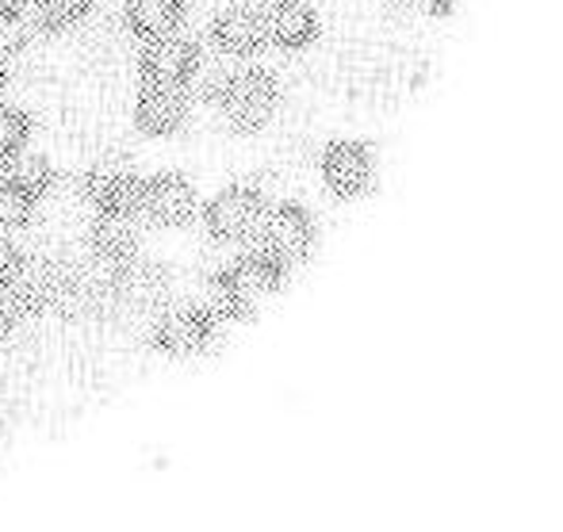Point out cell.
Masks as SVG:
<instances>
[{"label":"cell","mask_w":563,"mask_h":532,"mask_svg":"<svg viewBox=\"0 0 563 532\" xmlns=\"http://www.w3.org/2000/svg\"><path fill=\"white\" fill-rule=\"evenodd\" d=\"M92 253L104 265H126L139 253V222L131 214H100L92 226Z\"/></svg>","instance_id":"5bb4252c"},{"label":"cell","mask_w":563,"mask_h":532,"mask_svg":"<svg viewBox=\"0 0 563 532\" xmlns=\"http://www.w3.org/2000/svg\"><path fill=\"white\" fill-rule=\"evenodd\" d=\"M322 180H327V188L341 196V200H356L376 180V157H372V149L364 142L353 138L330 142L327 154H322Z\"/></svg>","instance_id":"8992f818"},{"label":"cell","mask_w":563,"mask_h":532,"mask_svg":"<svg viewBox=\"0 0 563 532\" xmlns=\"http://www.w3.org/2000/svg\"><path fill=\"white\" fill-rule=\"evenodd\" d=\"M31 0H0V23H20L27 15Z\"/></svg>","instance_id":"44dd1931"},{"label":"cell","mask_w":563,"mask_h":532,"mask_svg":"<svg viewBox=\"0 0 563 532\" xmlns=\"http://www.w3.org/2000/svg\"><path fill=\"white\" fill-rule=\"evenodd\" d=\"M154 345L173 361H192L216 345V314L203 307H180V311L162 314L154 325Z\"/></svg>","instance_id":"5b68a950"},{"label":"cell","mask_w":563,"mask_h":532,"mask_svg":"<svg viewBox=\"0 0 563 532\" xmlns=\"http://www.w3.org/2000/svg\"><path fill=\"white\" fill-rule=\"evenodd\" d=\"M261 219H265V200H261V192H253V188H245V185L223 188V192L208 203V211H203L208 234L227 245H242V242H250V237H257Z\"/></svg>","instance_id":"277c9868"},{"label":"cell","mask_w":563,"mask_h":532,"mask_svg":"<svg viewBox=\"0 0 563 532\" xmlns=\"http://www.w3.org/2000/svg\"><path fill=\"white\" fill-rule=\"evenodd\" d=\"M211 43L227 58H253L265 46V23H261L257 8H227L211 23Z\"/></svg>","instance_id":"7c38bea8"},{"label":"cell","mask_w":563,"mask_h":532,"mask_svg":"<svg viewBox=\"0 0 563 532\" xmlns=\"http://www.w3.org/2000/svg\"><path fill=\"white\" fill-rule=\"evenodd\" d=\"M4 89H8V74H4V66H0V100H4Z\"/></svg>","instance_id":"603a6c76"},{"label":"cell","mask_w":563,"mask_h":532,"mask_svg":"<svg viewBox=\"0 0 563 532\" xmlns=\"http://www.w3.org/2000/svg\"><path fill=\"white\" fill-rule=\"evenodd\" d=\"M4 180L38 203L54 188V165L43 154H15L4 162Z\"/></svg>","instance_id":"9a60e30c"},{"label":"cell","mask_w":563,"mask_h":532,"mask_svg":"<svg viewBox=\"0 0 563 532\" xmlns=\"http://www.w3.org/2000/svg\"><path fill=\"white\" fill-rule=\"evenodd\" d=\"M261 23H265V43L280 51H303L319 35V15L303 0H268Z\"/></svg>","instance_id":"8fae6325"},{"label":"cell","mask_w":563,"mask_h":532,"mask_svg":"<svg viewBox=\"0 0 563 532\" xmlns=\"http://www.w3.org/2000/svg\"><path fill=\"white\" fill-rule=\"evenodd\" d=\"M139 74L150 85H188L200 74V46L188 43L177 31L162 38H150L139 58Z\"/></svg>","instance_id":"52a82bcc"},{"label":"cell","mask_w":563,"mask_h":532,"mask_svg":"<svg viewBox=\"0 0 563 532\" xmlns=\"http://www.w3.org/2000/svg\"><path fill=\"white\" fill-rule=\"evenodd\" d=\"M139 192H142L139 173L126 162H115V157H104V162H97L85 173V196H89V203L100 214L139 211Z\"/></svg>","instance_id":"ba28073f"},{"label":"cell","mask_w":563,"mask_h":532,"mask_svg":"<svg viewBox=\"0 0 563 532\" xmlns=\"http://www.w3.org/2000/svg\"><path fill=\"white\" fill-rule=\"evenodd\" d=\"M27 12L43 31H69L92 12V0H31Z\"/></svg>","instance_id":"2e32d148"},{"label":"cell","mask_w":563,"mask_h":532,"mask_svg":"<svg viewBox=\"0 0 563 532\" xmlns=\"http://www.w3.org/2000/svg\"><path fill=\"white\" fill-rule=\"evenodd\" d=\"M15 265H20V250L12 245V237L0 230V284L8 280V276L15 273Z\"/></svg>","instance_id":"ffe728a7"},{"label":"cell","mask_w":563,"mask_h":532,"mask_svg":"<svg viewBox=\"0 0 563 532\" xmlns=\"http://www.w3.org/2000/svg\"><path fill=\"white\" fill-rule=\"evenodd\" d=\"M126 31L142 43L180 31L185 23V0H126L123 8Z\"/></svg>","instance_id":"4fadbf2b"},{"label":"cell","mask_w":563,"mask_h":532,"mask_svg":"<svg viewBox=\"0 0 563 532\" xmlns=\"http://www.w3.org/2000/svg\"><path fill=\"white\" fill-rule=\"evenodd\" d=\"M27 138H31V115L27 111L0 104V165H4L8 157L23 154V149H27Z\"/></svg>","instance_id":"e0dca14e"},{"label":"cell","mask_w":563,"mask_h":532,"mask_svg":"<svg viewBox=\"0 0 563 532\" xmlns=\"http://www.w3.org/2000/svg\"><path fill=\"white\" fill-rule=\"evenodd\" d=\"M284 284V268L276 265L265 253H250V257L234 261L230 268L211 280V314H230V319H253L268 299L280 291Z\"/></svg>","instance_id":"6da1fadb"},{"label":"cell","mask_w":563,"mask_h":532,"mask_svg":"<svg viewBox=\"0 0 563 532\" xmlns=\"http://www.w3.org/2000/svg\"><path fill=\"white\" fill-rule=\"evenodd\" d=\"M257 237H261V253H265V257H273L280 268H291L311 257L314 219L299 208V203H280V208H273V211L265 208Z\"/></svg>","instance_id":"3957f363"},{"label":"cell","mask_w":563,"mask_h":532,"mask_svg":"<svg viewBox=\"0 0 563 532\" xmlns=\"http://www.w3.org/2000/svg\"><path fill=\"white\" fill-rule=\"evenodd\" d=\"M456 4H460V0H430V8L438 15H452V12H456Z\"/></svg>","instance_id":"7402d4cb"},{"label":"cell","mask_w":563,"mask_h":532,"mask_svg":"<svg viewBox=\"0 0 563 532\" xmlns=\"http://www.w3.org/2000/svg\"><path fill=\"white\" fill-rule=\"evenodd\" d=\"M188 111H192V97H188V85H142V92L134 97V123L139 131L165 138V134H177L188 123Z\"/></svg>","instance_id":"9c48e42d"},{"label":"cell","mask_w":563,"mask_h":532,"mask_svg":"<svg viewBox=\"0 0 563 532\" xmlns=\"http://www.w3.org/2000/svg\"><path fill=\"white\" fill-rule=\"evenodd\" d=\"M23 314H27V311H23V303L4 288V284H0V337H8V333L20 325Z\"/></svg>","instance_id":"d6986e66"},{"label":"cell","mask_w":563,"mask_h":532,"mask_svg":"<svg viewBox=\"0 0 563 532\" xmlns=\"http://www.w3.org/2000/svg\"><path fill=\"white\" fill-rule=\"evenodd\" d=\"M139 211L157 226H180L196 214V188L192 180L177 177V173H157V177L142 180Z\"/></svg>","instance_id":"30bf717a"},{"label":"cell","mask_w":563,"mask_h":532,"mask_svg":"<svg viewBox=\"0 0 563 532\" xmlns=\"http://www.w3.org/2000/svg\"><path fill=\"white\" fill-rule=\"evenodd\" d=\"M216 100H219L223 119L234 131L253 134L273 119L276 104H280V89H276L273 74H265V69H257V66H245L223 77Z\"/></svg>","instance_id":"7a4b0ae2"},{"label":"cell","mask_w":563,"mask_h":532,"mask_svg":"<svg viewBox=\"0 0 563 532\" xmlns=\"http://www.w3.org/2000/svg\"><path fill=\"white\" fill-rule=\"evenodd\" d=\"M35 214V200L27 192H20L15 185L0 180V230L12 234V230H23Z\"/></svg>","instance_id":"ac0fdd59"}]
</instances>
